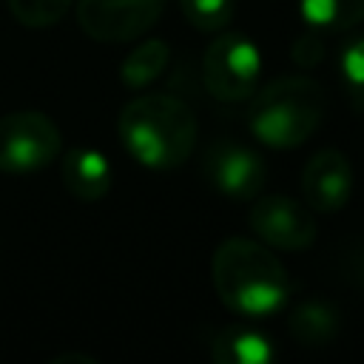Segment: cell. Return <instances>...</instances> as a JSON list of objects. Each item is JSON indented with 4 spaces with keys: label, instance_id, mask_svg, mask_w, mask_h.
Returning <instances> with one entry per match:
<instances>
[{
    "label": "cell",
    "instance_id": "8992f818",
    "mask_svg": "<svg viewBox=\"0 0 364 364\" xmlns=\"http://www.w3.org/2000/svg\"><path fill=\"white\" fill-rule=\"evenodd\" d=\"M80 28L97 43H131L148 34L168 0H74Z\"/></svg>",
    "mask_w": 364,
    "mask_h": 364
},
{
    "label": "cell",
    "instance_id": "9c48e42d",
    "mask_svg": "<svg viewBox=\"0 0 364 364\" xmlns=\"http://www.w3.org/2000/svg\"><path fill=\"white\" fill-rule=\"evenodd\" d=\"M353 165L350 159L336 151V148H324L316 151L301 173V191H304V202L310 210L318 213H336L341 210L350 196H353Z\"/></svg>",
    "mask_w": 364,
    "mask_h": 364
},
{
    "label": "cell",
    "instance_id": "7c38bea8",
    "mask_svg": "<svg viewBox=\"0 0 364 364\" xmlns=\"http://www.w3.org/2000/svg\"><path fill=\"white\" fill-rule=\"evenodd\" d=\"M341 327L338 310L321 299H310L301 301L287 321V330L293 336V341H299L301 347H327L336 341Z\"/></svg>",
    "mask_w": 364,
    "mask_h": 364
},
{
    "label": "cell",
    "instance_id": "ac0fdd59",
    "mask_svg": "<svg viewBox=\"0 0 364 364\" xmlns=\"http://www.w3.org/2000/svg\"><path fill=\"white\" fill-rule=\"evenodd\" d=\"M321 57H324V46H321L318 34H301L293 43V60L301 68H313L316 63H321Z\"/></svg>",
    "mask_w": 364,
    "mask_h": 364
},
{
    "label": "cell",
    "instance_id": "5bb4252c",
    "mask_svg": "<svg viewBox=\"0 0 364 364\" xmlns=\"http://www.w3.org/2000/svg\"><path fill=\"white\" fill-rule=\"evenodd\" d=\"M299 14L313 31H347L364 23V0H299Z\"/></svg>",
    "mask_w": 364,
    "mask_h": 364
},
{
    "label": "cell",
    "instance_id": "2e32d148",
    "mask_svg": "<svg viewBox=\"0 0 364 364\" xmlns=\"http://www.w3.org/2000/svg\"><path fill=\"white\" fill-rule=\"evenodd\" d=\"M6 3H9L11 17L26 28L57 26L74 6V0H6Z\"/></svg>",
    "mask_w": 364,
    "mask_h": 364
},
{
    "label": "cell",
    "instance_id": "ba28073f",
    "mask_svg": "<svg viewBox=\"0 0 364 364\" xmlns=\"http://www.w3.org/2000/svg\"><path fill=\"white\" fill-rule=\"evenodd\" d=\"M202 171H205V179L216 191H222L230 199H245V202L262 193L264 173H267L264 159L253 148L233 142V139L213 142L205 154Z\"/></svg>",
    "mask_w": 364,
    "mask_h": 364
},
{
    "label": "cell",
    "instance_id": "7a4b0ae2",
    "mask_svg": "<svg viewBox=\"0 0 364 364\" xmlns=\"http://www.w3.org/2000/svg\"><path fill=\"white\" fill-rule=\"evenodd\" d=\"M117 131L122 148L142 168L171 171L191 159L196 145V117L173 94H139L119 111Z\"/></svg>",
    "mask_w": 364,
    "mask_h": 364
},
{
    "label": "cell",
    "instance_id": "277c9868",
    "mask_svg": "<svg viewBox=\"0 0 364 364\" xmlns=\"http://www.w3.org/2000/svg\"><path fill=\"white\" fill-rule=\"evenodd\" d=\"M262 77V51L236 31H222L202 54V82L219 102L250 100Z\"/></svg>",
    "mask_w": 364,
    "mask_h": 364
},
{
    "label": "cell",
    "instance_id": "8fae6325",
    "mask_svg": "<svg viewBox=\"0 0 364 364\" xmlns=\"http://www.w3.org/2000/svg\"><path fill=\"white\" fill-rule=\"evenodd\" d=\"M210 358L216 364H270L276 347L253 324H228L210 338Z\"/></svg>",
    "mask_w": 364,
    "mask_h": 364
},
{
    "label": "cell",
    "instance_id": "3957f363",
    "mask_svg": "<svg viewBox=\"0 0 364 364\" xmlns=\"http://www.w3.org/2000/svg\"><path fill=\"white\" fill-rule=\"evenodd\" d=\"M327 111L324 88L310 77H279L253 91L247 105L250 134L276 151L304 145Z\"/></svg>",
    "mask_w": 364,
    "mask_h": 364
},
{
    "label": "cell",
    "instance_id": "e0dca14e",
    "mask_svg": "<svg viewBox=\"0 0 364 364\" xmlns=\"http://www.w3.org/2000/svg\"><path fill=\"white\" fill-rule=\"evenodd\" d=\"M338 71H341V82L353 105L364 108V34L344 43L338 54Z\"/></svg>",
    "mask_w": 364,
    "mask_h": 364
},
{
    "label": "cell",
    "instance_id": "ffe728a7",
    "mask_svg": "<svg viewBox=\"0 0 364 364\" xmlns=\"http://www.w3.org/2000/svg\"><path fill=\"white\" fill-rule=\"evenodd\" d=\"M355 270H358V276H361V279H364V256H361V259H358V264H355Z\"/></svg>",
    "mask_w": 364,
    "mask_h": 364
},
{
    "label": "cell",
    "instance_id": "6da1fadb",
    "mask_svg": "<svg viewBox=\"0 0 364 364\" xmlns=\"http://www.w3.org/2000/svg\"><path fill=\"white\" fill-rule=\"evenodd\" d=\"M210 279L219 301L247 321L279 313L290 293L279 256L264 242L245 236H230L213 250Z\"/></svg>",
    "mask_w": 364,
    "mask_h": 364
},
{
    "label": "cell",
    "instance_id": "30bf717a",
    "mask_svg": "<svg viewBox=\"0 0 364 364\" xmlns=\"http://www.w3.org/2000/svg\"><path fill=\"white\" fill-rule=\"evenodd\" d=\"M60 176L65 191L80 202H100L111 191V162L97 148H71L60 159Z\"/></svg>",
    "mask_w": 364,
    "mask_h": 364
},
{
    "label": "cell",
    "instance_id": "5b68a950",
    "mask_svg": "<svg viewBox=\"0 0 364 364\" xmlns=\"http://www.w3.org/2000/svg\"><path fill=\"white\" fill-rule=\"evenodd\" d=\"M63 148L57 122L43 111H11L0 117V171L34 173L48 168Z\"/></svg>",
    "mask_w": 364,
    "mask_h": 364
},
{
    "label": "cell",
    "instance_id": "52a82bcc",
    "mask_svg": "<svg viewBox=\"0 0 364 364\" xmlns=\"http://www.w3.org/2000/svg\"><path fill=\"white\" fill-rule=\"evenodd\" d=\"M253 233L273 250H307L316 242V219L310 208L290 196H256L247 213Z\"/></svg>",
    "mask_w": 364,
    "mask_h": 364
},
{
    "label": "cell",
    "instance_id": "4fadbf2b",
    "mask_svg": "<svg viewBox=\"0 0 364 364\" xmlns=\"http://www.w3.org/2000/svg\"><path fill=\"white\" fill-rule=\"evenodd\" d=\"M168 60H171V48H168L165 40H156V37L142 40V43H136V46L122 57V63H119V80H122L128 88L139 91V88L151 85V82L165 71Z\"/></svg>",
    "mask_w": 364,
    "mask_h": 364
},
{
    "label": "cell",
    "instance_id": "9a60e30c",
    "mask_svg": "<svg viewBox=\"0 0 364 364\" xmlns=\"http://www.w3.org/2000/svg\"><path fill=\"white\" fill-rule=\"evenodd\" d=\"M185 20L205 34H216L222 28H228V23L233 20V0H176Z\"/></svg>",
    "mask_w": 364,
    "mask_h": 364
},
{
    "label": "cell",
    "instance_id": "d6986e66",
    "mask_svg": "<svg viewBox=\"0 0 364 364\" xmlns=\"http://www.w3.org/2000/svg\"><path fill=\"white\" fill-rule=\"evenodd\" d=\"M68 361H80V364H97L91 355H82V353H68V355H57L51 364H68Z\"/></svg>",
    "mask_w": 364,
    "mask_h": 364
}]
</instances>
